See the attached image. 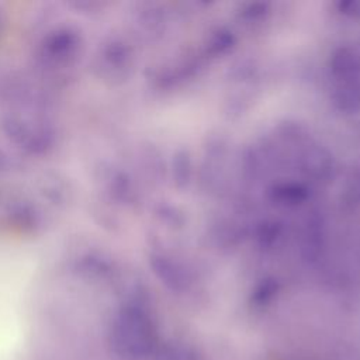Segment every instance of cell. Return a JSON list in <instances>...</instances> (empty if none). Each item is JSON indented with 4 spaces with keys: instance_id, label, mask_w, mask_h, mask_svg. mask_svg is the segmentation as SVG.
Here are the masks:
<instances>
[{
    "instance_id": "obj_1",
    "label": "cell",
    "mask_w": 360,
    "mask_h": 360,
    "mask_svg": "<svg viewBox=\"0 0 360 360\" xmlns=\"http://www.w3.org/2000/svg\"><path fill=\"white\" fill-rule=\"evenodd\" d=\"M112 352L127 360L143 359L153 352L156 332L150 321L141 314H125L111 329Z\"/></svg>"
}]
</instances>
